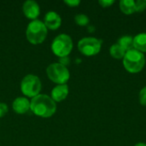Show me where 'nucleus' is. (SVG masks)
<instances>
[{
    "instance_id": "obj_18",
    "label": "nucleus",
    "mask_w": 146,
    "mask_h": 146,
    "mask_svg": "<svg viewBox=\"0 0 146 146\" xmlns=\"http://www.w3.org/2000/svg\"><path fill=\"white\" fill-rule=\"evenodd\" d=\"M139 102L142 105L146 106V86H145L139 92Z\"/></svg>"
},
{
    "instance_id": "obj_17",
    "label": "nucleus",
    "mask_w": 146,
    "mask_h": 146,
    "mask_svg": "<svg viewBox=\"0 0 146 146\" xmlns=\"http://www.w3.org/2000/svg\"><path fill=\"white\" fill-rule=\"evenodd\" d=\"M135 8L137 12H142L146 9V2L145 1H136L135 2Z\"/></svg>"
},
{
    "instance_id": "obj_15",
    "label": "nucleus",
    "mask_w": 146,
    "mask_h": 146,
    "mask_svg": "<svg viewBox=\"0 0 146 146\" xmlns=\"http://www.w3.org/2000/svg\"><path fill=\"white\" fill-rule=\"evenodd\" d=\"M110 53L112 57L116 58V59H121V58L124 57V56L126 54V51L121 45H119L118 44H113L110 47Z\"/></svg>"
},
{
    "instance_id": "obj_9",
    "label": "nucleus",
    "mask_w": 146,
    "mask_h": 146,
    "mask_svg": "<svg viewBox=\"0 0 146 146\" xmlns=\"http://www.w3.org/2000/svg\"><path fill=\"white\" fill-rule=\"evenodd\" d=\"M44 24L47 27V29L56 30L60 27L62 24L61 16L55 11H49L46 13L44 18Z\"/></svg>"
},
{
    "instance_id": "obj_8",
    "label": "nucleus",
    "mask_w": 146,
    "mask_h": 146,
    "mask_svg": "<svg viewBox=\"0 0 146 146\" xmlns=\"http://www.w3.org/2000/svg\"><path fill=\"white\" fill-rule=\"evenodd\" d=\"M23 13L26 17L32 20H36V18L39 15L40 8L37 2L33 0H27L23 3Z\"/></svg>"
},
{
    "instance_id": "obj_20",
    "label": "nucleus",
    "mask_w": 146,
    "mask_h": 146,
    "mask_svg": "<svg viewBox=\"0 0 146 146\" xmlns=\"http://www.w3.org/2000/svg\"><path fill=\"white\" fill-rule=\"evenodd\" d=\"M64 3L70 7H76L80 3V0H65Z\"/></svg>"
},
{
    "instance_id": "obj_10",
    "label": "nucleus",
    "mask_w": 146,
    "mask_h": 146,
    "mask_svg": "<svg viewBox=\"0 0 146 146\" xmlns=\"http://www.w3.org/2000/svg\"><path fill=\"white\" fill-rule=\"evenodd\" d=\"M12 108L17 114H25L30 110V102L27 98L20 97L14 100Z\"/></svg>"
},
{
    "instance_id": "obj_3",
    "label": "nucleus",
    "mask_w": 146,
    "mask_h": 146,
    "mask_svg": "<svg viewBox=\"0 0 146 146\" xmlns=\"http://www.w3.org/2000/svg\"><path fill=\"white\" fill-rule=\"evenodd\" d=\"M145 64V55L135 50H130L126 52L123 57V65L125 68L130 73H139L140 72Z\"/></svg>"
},
{
    "instance_id": "obj_14",
    "label": "nucleus",
    "mask_w": 146,
    "mask_h": 146,
    "mask_svg": "<svg viewBox=\"0 0 146 146\" xmlns=\"http://www.w3.org/2000/svg\"><path fill=\"white\" fill-rule=\"evenodd\" d=\"M118 44L121 45L125 51H128L130 50L134 49L133 48V38L131 36H123L118 40Z\"/></svg>"
},
{
    "instance_id": "obj_13",
    "label": "nucleus",
    "mask_w": 146,
    "mask_h": 146,
    "mask_svg": "<svg viewBox=\"0 0 146 146\" xmlns=\"http://www.w3.org/2000/svg\"><path fill=\"white\" fill-rule=\"evenodd\" d=\"M120 8L121 11L126 15L133 14L136 11L135 1L133 0H121L120 2Z\"/></svg>"
},
{
    "instance_id": "obj_11",
    "label": "nucleus",
    "mask_w": 146,
    "mask_h": 146,
    "mask_svg": "<svg viewBox=\"0 0 146 146\" xmlns=\"http://www.w3.org/2000/svg\"><path fill=\"white\" fill-rule=\"evenodd\" d=\"M68 94V86L67 84L57 85L51 91V98L55 102H61L64 100Z\"/></svg>"
},
{
    "instance_id": "obj_2",
    "label": "nucleus",
    "mask_w": 146,
    "mask_h": 146,
    "mask_svg": "<svg viewBox=\"0 0 146 146\" xmlns=\"http://www.w3.org/2000/svg\"><path fill=\"white\" fill-rule=\"evenodd\" d=\"M48 29L40 20H33L27 25L26 36L27 40L33 44H38L44 41Z\"/></svg>"
},
{
    "instance_id": "obj_19",
    "label": "nucleus",
    "mask_w": 146,
    "mask_h": 146,
    "mask_svg": "<svg viewBox=\"0 0 146 146\" xmlns=\"http://www.w3.org/2000/svg\"><path fill=\"white\" fill-rule=\"evenodd\" d=\"M8 113V106L4 103H0V118L3 117Z\"/></svg>"
},
{
    "instance_id": "obj_6",
    "label": "nucleus",
    "mask_w": 146,
    "mask_h": 146,
    "mask_svg": "<svg viewBox=\"0 0 146 146\" xmlns=\"http://www.w3.org/2000/svg\"><path fill=\"white\" fill-rule=\"evenodd\" d=\"M41 81L39 78L34 74L26 75L21 82V92L28 98H34L38 96L41 91Z\"/></svg>"
},
{
    "instance_id": "obj_7",
    "label": "nucleus",
    "mask_w": 146,
    "mask_h": 146,
    "mask_svg": "<svg viewBox=\"0 0 146 146\" xmlns=\"http://www.w3.org/2000/svg\"><path fill=\"white\" fill-rule=\"evenodd\" d=\"M102 41L93 38V37H86L81 38L78 43L79 50L85 56H92L97 55L101 50Z\"/></svg>"
},
{
    "instance_id": "obj_16",
    "label": "nucleus",
    "mask_w": 146,
    "mask_h": 146,
    "mask_svg": "<svg viewBox=\"0 0 146 146\" xmlns=\"http://www.w3.org/2000/svg\"><path fill=\"white\" fill-rule=\"evenodd\" d=\"M74 21L80 26H86L90 21L88 16L86 15H84V14H79V15H75Z\"/></svg>"
},
{
    "instance_id": "obj_1",
    "label": "nucleus",
    "mask_w": 146,
    "mask_h": 146,
    "mask_svg": "<svg viewBox=\"0 0 146 146\" xmlns=\"http://www.w3.org/2000/svg\"><path fill=\"white\" fill-rule=\"evenodd\" d=\"M30 110L37 116L49 118L55 114L56 104L51 97L45 94H38L32 98L30 102Z\"/></svg>"
},
{
    "instance_id": "obj_12",
    "label": "nucleus",
    "mask_w": 146,
    "mask_h": 146,
    "mask_svg": "<svg viewBox=\"0 0 146 146\" xmlns=\"http://www.w3.org/2000/svg\"><path fill=\"white\" fill-rule=\"evenodd\" d=\"M133 48L140 52H146V33H139L133 38Z\"/></svg>"
},
{
    "instance_id": "obj_21",
    "label": "nucleus",
    "mask_w": 146,
    "mask_h": 146,
    "mask_svg": "<svg viewBox=\"0 0 146 146\" xmlns=\"http://www.w3.org/2000/svg\"><path fill=\"white\" fill-rule=\"evenodd\" d=\"M98 3H99V4H100L102 7L107 8V7H110L111 4H113V3H115V1H113V0H111V1H109V0H101V1H99Z\"/></svg>"
},
{
    "instance_id": "obj_22",
    "label": "nucleus",
    "mask_w": 146,
    "mask_h": 146,
    "mask_svg": "<svg viewBox=\"0 0 146 146\" xmlns=\"http://www.w3.org/2000/svg\"><path fill=\"white\" fill-rule=\"evenodd\" d=\"M68 62H69V59L68 58V56L60 58V62H59V63H61V64H62V65L66 66V64H68Z\"/></svg>"
},
{
    "instance_id": "obj_23",
    "label": "nucleus",
    "mask_w": 146,
    "mask_h": 146,
    "mask_svg": "<svg viewBox=\"0 0 146 146\" xmlns=\"http://www.w3.org/2000/svg\"><path fill=\"white\" fill-rule=\"evenodd\" d=\"M135 146H146V144L145 143H138V144H136Z\"/></svg>"
},
{
    "instance_id": "obj_5",
    "label": "nucleus",
    "mask_w": 146,
    "mask_h": 146,
    "mask_svg": "<svg viewBox=\"0 0 146 146\" xmlns=\"http://www.w3.org/2000/svg\"><path fill=\"white\" fill-rule=\"evenodd\" d=\"M48 78L57 85H64L69 80L70 74L66 66L56 62L48 66L46 68Z\"/></svg>"
},
{
    "instance_id": "obj_4",
    "label": "nucleus",
    "mask_w": 146,
    "mask_h": 146,
    "mask_svg": "<svg viewBox=\"0 0 146 146\" xmlns=\"http://www.w3.org/2000/svg\"><path fill=\"white\" fill-rule=\"evenodd\" d=\"M73 49V41L70 36L65 33L56 36L51 44L52 52L59 58L68 56Z\"/></svg>"
}]
</instances>
